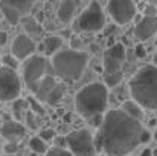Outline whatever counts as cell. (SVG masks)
<instances>
[{
	"instance_id": "cell-1",
	"label": "cell",
	"mask_w": 157,
	"mask_h": 156,
	"mask_svg": "<svg viewBox=\"0 0 157 156\" xmlns=\"http://www.w3.org/2000/svg\"><path fill=\"white\" fill-rule=\"evenodd\" d=\"M142 130L140 121L128 116L124 110H108L93 139L95 149L110 156H125L140 144Z\"/></svg>"
},
{
	"instance_id": "cell-2",
	"label": "cell",
	"mask_w": 157,
	"mask_h": 156,
	"mask_svg": "<svg viewBox=\"0 0 157 156\" xmlns=\"http://www.w3.org/2000/svg\"><path fill=\"white\" fill-rule=\"evenodd\" d=\"M131 97L140 107L157 110V67L148 64L140 67L128 83Z\"/></svg>"
},
{
	"instance_id": "cell-3",
	"label": "cell",
	"mask_w": 157,
	"mask_h": 156,
	"mask_svg": "<svg viewBox=\"0 0 157 156\" xmlns=\"http://www.w3.org/2000/svg\"><path fill=\"white\" fill-rule=\"evenodd\" d=\"M52 69L56 77L66 83H73L81 78L82 72L87 67L89 55L76 49H64L52 55Z\"/></svg>"
},
{
	"instance_id": "cell-4",
	"label": "cell",
	"mask_w": 157,
	"mask_h": 156,
	"mask_svg": "<svg viewBox=\"0 0 157 156\" xmlns=\"http://www.w3.org/2000/svg\"><path fill=\"white\" fill-rule=\"evenodd\" d=\"M107 98L108 90L104 83H90L76 94L75 107L82 118L90 119L96 115L104 113L107 107Z\"/></svg>"
},
{
	"instance_id": "cell-5",
	"label": "cell",
	"mask_w": 157,
	"mask_h": 156,
	"mask_svg": "<svg viewBox=\"0 0 157 156\" xmlns=\"http://www.w3.org/2000/svg\"><path fill=\"white\" fill-rule=\"evenodd\" d=\"M48 69H49V64L44 57L31 55L29 58H26L23 64V81L31 92L35 94L40 81L48 75Z\"/></svg>"
},
{
	"instance_id": "cell-6",
	"label": "cell",
	"mask_w": 157,
	"mask_h": 156,
	"mask_svg": "<svg viewBox=\"0 0 157 156\" xmlns=\"http://www.w3.org/2000/svg\"><path fill=\"white\" fill-rule=\"evenodd\" d=\"M104 25H105L104 11H102L99 2H96V0L90 2V5L79 14V17L75 22L76 31H82V32L101 31L104 28Z\"/></svg>"
},
{
	"instance_id": "cell-7",
	"label": "cell",
	"mask_w": 157,
	"mask_h": 156,
	"mask_svg": "<svg viewBox=\"0 0 157 156\" xmlns=\"http://www.w3.org/2000/svg\"><path fill=\"white\" fill-rule=\"evenodd\" d=\"M66 144L73 156H95V141L89 130L81 129L66 136Z\"/></svg>"
},
{
	"instance_id": "cell-8",
	"label": "cell",
	"mask_w": 157,
	"mask_h": 156,
	"mask_svg": "<svg viewBox=\"0 0 157 156\" xmlns=\"http://www.w3.org/2000/svg\"><path fill=\"white\" fill-rule=\"evenodd\" d=\"M21 81L15 69L2 66L0 67V103L14 101L20 97Z\"/></svg>"
},
{
	"instance_id": "cell-9",
	"label": "cell",
	"mask_w": 157,
	"mask_h": 156,
	"mask_svg": "<svg viewBox=\"0 0 157 156\" xmlns=\"http://www.w3.org/2000/svg\"><path fill=\"white\" fill-rule=\"evenodd\" d=\"M34 2L35 0H0V9L8 23L17 26L25 15H29Z\"/></svg>"
},
{
	"instance_id": "cell-10",
	"label": "cell",
	"mask_w": 157,
	"mask_h": 156,
	"mask_svg": "<svg viewBox=\"0 0 157 156\" xmlns=\"http://www.w3.org/2000/svg\"><path fill=\"white\" fill-rule=\"evenodd\" d=\"M127 52L122 43H114L104 52L102 66H104V75H117L122 74V67L125 64Z\"/></svg>"
},
{
	"instance_id": "cell-11",
	"label": "cell",
	"mask_w": 157,
	"mask_h": 156,
	"mask_svg": "<svg viewBox=\"0 0 157 156\" xmlns=\"http://www.w3.org/2000/svg\"><path fill=\"white\" fill-rule=\"evenodd\" d=\"M107 11L117 25H127L136 15V5L133 0H108Z\"/></svg>"
},
{
	"instance_id": "cell-12",
	"label": "cell",
	"mask_w": 157,
	"mask_h": 156,
	"mask_svg": "<svg viewBox=\"0 0 157 156\" xmlns=\"http://www.w3.org/2000/svg\"><path fill=\"white\" fill-rule=\"evenodd\" d=\"M35 48H37L35 42H34L28 34H18V35L14 38V42H12L11 51H12V55H14L17 60H26V58H29L31 55H34Z\"/></svg>"
},
{
	"instance_id": "cell-13",
	"label": "cell",
	"mask_w": 157,
	"mask_h": 156,
	"mask_svg": "<svg viewBox=\"0 0 157 156\" xmlns=\"http://www.w3.org/2000/svg\"><path fill=\"white\" fill-rule=\"evenodd\" d=\"M157 34V15H145L134 28V35L137 40L145 42Z\"/></svg>"
},
{
	"instance_id": "cell-14",
	"label": "cell",
	"mask_w": 157,
	"mask_h": 156,
	"mask_svg": "<svg viewBox=\"0 0 157 156\" xmlns=\"http://www.w3.org/2000/svg\"><path fill=\"white\" fill-rule=\"evenodd\" d=\"M26 135V129L25 126H21L18 121H5L0 127V138L6 139L8 142H18L20 139H23Z\"/></svg>"
},
{
	"instance_id": "cell-15",
	"label": "cell",
	"mask_w": 157,
	"mask_h": 156,
	"mask_svg": "<svg viewBox=\"0 0 157 156\" xmlns=\"http://www.w3.org/2000/svg\"><path fill=\"white\" fill-rule=\"evenodd\" d=\"M76 8H78V5H76L75 0H61V3L58 6V11H56V15H58L59 22L69 23L73 18V15L76 12Z\"/></svg>"
},
{
	"instance_id": "cell-16",
	"label": "cell",
	"mask_w": 157,
	"mask_h": 156,
	"mask_svg": "<svg viewBox=\"0 0 157 156\" xmlns=\"http://www.w3.org/2000/svg\"><path fill=\"white\" fill-rule=\"evenodd\" d=\"M55 84H56V81L53 80V77L46 75V77L40 81V84H38L37 90H35V97H37V100H38V101H46L48 95L51 94V90L53 89Z\"/></svg>"
},
{
	"instance_id": "cell-17",
	"label": "cell",
	"mask_w": 157,
	"mask_h": 156,
	"mask_svg": "<svg viewBox=\"0 0 157 156\" xmlns=\"http://www.w3.org/2000/svg\"><path fill=\"white\" fill-rule=\"evenodd\" d=\"M61 46H63V38L61 37H58V35H51V37H48L44 42H43V52L46 54V55H55L56 52L61 49Z\"/></svg>"
},
{
	"instance_id": "cell-18",
	"label": "cell",
	"mask_w": 157,
	"mask_h": 156,
	"mask_svg": "<svg viewBox=\"0 0 157 156\" xmlns=\"http://www.w3.org/2000/svg\"><path fill=\"white\" fill-rule=\"evenodd\" d=\"M20 22H21V25H23V28H25V31L28 32L29 37L31 35H37V34H40L43 31L40 22L35 17H32V15H25Z\"/></svg>"
},
{
	"instance_id": "cell-19",
	"label": "cell",
	"mask_w": 157,
	"mask_h": 156,
	"mask_svg": "<svg viewBox=\"0 0 157 156\" xmlns=\"http://www.w3.org/2000/svg\"><path fill=\"white\" fill-rule=\"evenodd\" d=\"M121 110H124L128 116H131V118H134V119H139V121H140L142 116H144L142 107L136 103V101H125V103L122 104Z\"/></svg>"
},
{
	"instance_id": "cell-20",
	"label": "cell",
	"mask_w": 157,
	"mask_h": 156,
	"mask_svg": "<svg viewBox=\"0 0 157 156\" xmlns=\"http://www.w3.org/2000/svg\"><path fill=\"white\" fill-rule=\"evenodd\" d=\"M64 94H66V86L61 84V83H56V84L53 86V89L51 90V94L48 95L46 103L51 104V106H56V104L63 100Z\"/></svg>"
},
{
	"instance_id": "cell-21",
	"label": "cell",
	"mask_w": 157,
	"mask_h": 156,
	"mask_svg": "<svg viewBox=\"0 0 157 156\" xmlns=\"http://www.w3.org/2000/svg\"><path fill=\"white\" fill-rule=\"evenodd\" d=\"M29 149L34 152V153H38V155H41V153H46V142L40 138V136H34V138H31L29 139Z\"/></svg>"
},
{
	"instance_id": "cell-22",
	"label": "cell",
	"mask_w": 157,
	"mask_h": 156,
	"mask_svg": "<svg viewBox=\"0 0 157 156\" xmlns=\"http://www.w3.org/2000/svg\"><path fill=\"white\" fill-rule=\"evenodd\" d=\"M28 107H29L28 100H14V106H12V109H14V115H15L17 121H18V119H21V116H23V113L28 110Z\"/></svg>"
},
{
	"instance_id": "cell-23",
	"label": "cell",
	"mask_w": 157,
	"mask_h": 156,
	"mask_svg": "<svg viewBox=\"0 0 157 156\" xmlns=\"http://www.w3.org/2000/svg\"><path fill=\"white\" fill-rule=\"evenodd\" d=\"M2 66H6V67H11V69H15L18 67V60L14 57V55H3L2 57Z\"/></svg>"
},
{
	"instance_id": "cell-24",
	"label": "cell",
	"mask_w": 157,
	"mask_h": 156,
	"mask_svg": "<svg viewBox=\"0 0 157 156\" xmlns=\"http://www.w3.org/2000/svg\"><path fill=\"white\" fill-rule=\"evenodd\" d=\"M46 156H73L69 150L61 149V147H52L51 150H48Z\"/></svg>"
},
{
	"instance_id": "cell-25",
	"label": "cell",
	"mask_w": 157,
	"mask_h": 156,
	"mask_svg": "<svg viewBox=\"0 0 157 156\" xmlns=\"http://www.w3.org/2000/svg\"><path fill=\"white\" fill-rule=\"evenodd\" d=\"M40 138H41L44 142L52 141L53 138H55V132H53L52 129H43V130L40 132Z\"/></svg>"
},
{
	"instance_id": "cell-26",
	"label": "cell",
	"mask_w": 157,
	"mask_h": 156,
	"mask_svg": "<svg viewBox=\"0 0 157 156\" xmlns=\"http://www.w3.org/2000/svg\"><path fill=\"white\" fill-rule=\"evenodd\" d=\"M26 119H28V126H29L31 129H37V127H38V124H37V121H35V115H34L32 110H29V112L26 113Z\"/></svg>"
},
{
	"instance_id": "cell-27",
	"label": "cell",
	"mask_w": 157,
	"mask_h": 156,
	"mask_svg": "<svg viewBox=\"0 0 157 156\" xmlns=\"http://www.w3.org/2000/svg\"><path fill=\"white\" fill-rule=\"evenodd\" d=\"M28 103H29V106H31V107L34 109V110H32L34 113H38V115H43V113H44L43 107H41L40 104H37V101H34L32 98H29V100H28Z\"/></svg>"
},
{
	"instance_id": "cell-28",
	"label": "cell",
	"mask_w": 157,
	"mask_h": 156,
	"mask_svg": "<svg viewBox=\"0 0 157 156\" xmlns=\"http://www.w3.org/2000/svg\"><path fill=\"white\" fill-rule=\"evenodd\" d=\"M134 55H136L137 58H145V57H147V49H145L142 45H137V46L134 48Z\"/></svg>"
},
{
	"instance_id": "cell-29",
	"label": "cell",
	"mask_w": 157,
	"mask_h": 156,
	"mask_svg": "<svg viewBox=\"0 0 157 156\" xmlns=\"http://www.w3.org/2000/svg\"><path fill=\"white\" fill-rule=\"evenodd\" d=\"M3 150H5L6 153H15V152L18 150V147H17V142H8V144L3 147Z\"/></svg>"
},
{
	"instance_id": "cell-30",
	"label": "cell",
	"mask_w": 157,
	"mask_h": 156,
	"mask_svg": "<svg viewBox=\"0 0 157 156\" xmlns=\"http://www.w3.org/2000/svg\"><path fill=\"white\" fill-rule=\"evenodd\" d=\"M102 115H96V116H93V118H90V119H87L92 126H95V127H99L101 126V122H102Z\"/></svg>"
},
{
	"instance_id": "cell-31",
	"label": "cell",
	"mask_w": 157,
	"mask_h": 156,
	"mask_svg": "<svg viewBox=\"0 0 157 156\" xmlns=\"http://www.w3.org/2000/svg\"><path fill=\"white\" fill-rule=\"evenodd\" d=\"M150 139H151V133L148 130H142V133H140V144L142 142H148Z\"/></svg>"
},
{
	"instance_id": "cell-32",
	"label": "cell",
	"mask_w": 157,
	"mask_h": 156,
	"mask_svg": "<svg viewBox=\"0 0 157 156\" xmlns=\"http://www.w3.org/2000/svg\"><path fill=\"white\" fill-rule=\"evenodd\" d=\"M145 15H157L156 6H147L145 8Z\"/></svg>"
},
{
	"instance_id": "cell-33",
	"label": "cell",
	"mask_w": 157,
	"mask_h": 156,
	"mask_svg": "<svg viewBox=\"0 0 157 156\" xmlns=\"http://www.w3.org/2000/svg\"><path fill=\"white\" fill-rule=\"evenodd\" d=\"M6 42H8V34H6V32H3V31H0V45L3 46Z\"/></svg>"
},
{
	"instance_id": "cell-34",
	"label": "cell",
	"mask_w": 157,
	"mask_h": 156,
	"mask_svg": "<svg viewBox=\"0 0 157 156\" xmlns=\"http://www.w3.org/2000/svg\"><path fill=\"white\" fill-rule=\"evenodd\" d=\"M139 156H153V150H150V149H145V150H144V152H142V153H140Z\"/></svg>"
},
{
	"instance_id": "cell-35",
	"label": "cell",
	"mask_w": 157,
	"mask_h": 156,
	"mask_svg": "<svg viewBox=\"0 0 157 156\" xmlns=\"http://www.w3.org/2000/svg\"><path fill=\"white\" fill-rule=\"evenodd\" d=\"M150 126L154 127V126H156V119H151V121H150Z\"/></svg>"
},
{
	"instance_id": "cell-36",
	"label": "cell",
	"mask_w": 157,
	"mask_h": 156,
	"mask_svg": "<svg viewBox=\"0 0 157 156\" xmlns=\"http://www.w3.org/2000/svg\"><path fill=\"white\" fill-rule=\"evenodd\" d=\"M153 61H154V66H156V67H157V54H156V55H154V60H153Z\"/></svg>"
},
{
	"instance_id": "cell-37",
	"label": "cell",
	"mask_w": 157,
	"mask_h": 156,
	"mask_svg": "<svg viewBox=\"0 0 157 156\" xmlns=\"http://www.w3.org/2000/svg\"><path fill=\"white\" fill-rule=\"evenodd\" d=\"M153 156H157V149L154 150V152H153Z\"/></svg>"
},
{
	"instance_id": "cell-38",
	"label": "cell",
	"mask_w": 157,
	"mask_h": 156,
	"mask_svg": "<svg viewBox=\"0 0 157 156\" xmlns=\"http://www.w3.org/2000/svg\"><path fill=\"white\" fill-rule=\"evenodd\" d=\"M154 138H156V141H157V130H156V133H154Z\"/></svg>"
},
{
	"instance_id": "cell-39",
	"label": "cell",
	"mask_w": 157,
	"mask_h": 156,
	"mask_svg": "<svg viewBox=\"0 0 157 156\" xmlns=\"http://www.w3.org/2000/svg\"><path fill=\"white\" fill-rule=\"evenodd\" d=\"M2 149H3V147H2V141H0V152H2Z\"/></svg>"
},
{
	"instance_id": "cell-40",
	"label": "cell",
	"mask_w": 157,
	"mask_h": 156,
	"mask_svg": "<svg viewBox=\"0 0 157 156\" xmlns=\"http://www.w3.org/2000/svg\"><path fill=\"white\" fill-rule=\"evenodd\" d=\"M156 45H157V40H156Z\"/></svg>"
}]
</instances>
